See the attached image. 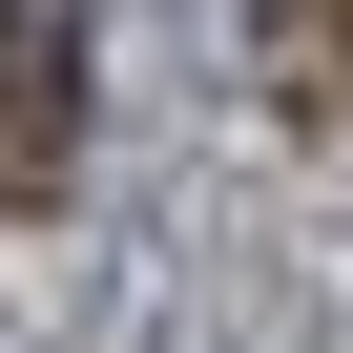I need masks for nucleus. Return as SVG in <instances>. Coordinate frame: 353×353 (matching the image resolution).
Segmentation results:
<instances>
[{
	"instance_id": "f257e3e1",
	"label": "nucleus",
	"mask_w": 353,
	"mask_h": 353,
	"mask_svg": "<svg viewBox=\"0 0 353 353\" xmlns=\"http://www.w3.org/2000/svg\"><path fill=\"white\" fill-rule=\"evenodd\" d=\"M83 188V0H0V208Z\"/></svg>"
},
{
	"instance_id": "f03ea898",
	"label": "nucleus",
	"mask_w": 353,
	"mask_h": 353,
	"mask_svg": "<svg viewBox=\"0 0 353 353\" xmlns=\"http://www.w3.org/2000/svg\"><path fill=\"white\" fill-rule=\"evenodd\" d=\"M250 83L291 125H353V0H250Z\"/></svg>"
}]
</instances>
